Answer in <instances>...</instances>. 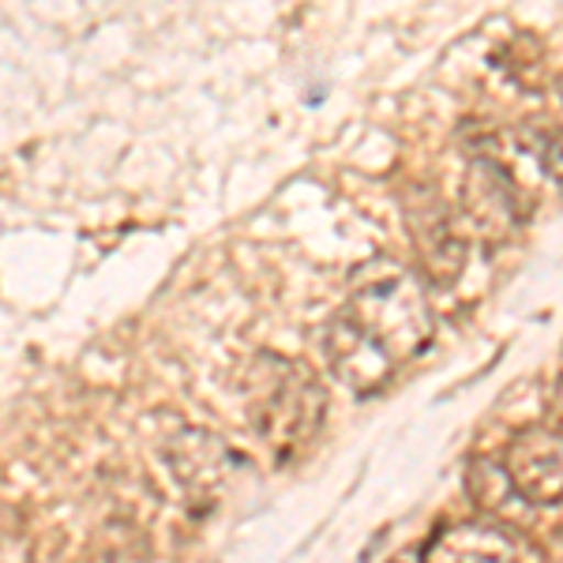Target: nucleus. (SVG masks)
<instances>
[{"mask_svg":"<svg viewBox=\"0 0 563 563\" xmlns=\"http://www.w3.org/2000/svg\"><path fill=\"white\" fill-rule=\"evenodd\" d=\"M327 398L301 361L260 353L244 376V417L271 459L294 462L323 424Z\"/></svg>","mask_w":563,"mask_h":563,"instance_id":"obj_2","label":"nucleus"},{"mask_svg":"<svg viewBox=\"0 0 563 563\" xmlns=\"http://www.w3.org/2000/svg\"><path fill=\"white\" fill-rule=\"evenodd\" d=\"M435 316L421 278L395 260H372L353 275L350 297L323 331L334 379L353 395H379L429 350Z\"/></svg>","mask_w":563,"mask_h":563,"instance_id":"obj_1","label":"nucleus"},{"mask_svg":"<svg viewBox=\"0 0 563 563\" xmlns=\"http://www.w3.org/2000/svg\"><path fill=\"white\" fill-rule=\"evenodd\" d=\"M522 203L519 185L507 174L504 162L496 158H474L466 180H462V222L470 238L477 241H504L519 225Z\"/></svg>","mask_w":563,"mask_h":563,"instance_id":"obj_6","label":"nucleus"},{"mask_svg":"<svg viewBox=\"0 0 563 563\" xmlns=\"http://www.w3.org/2000/svg\"><path fill=\"white\" fill-rule=\"evenodd\" d=\"M395 563H424V560H421V552H417V556H410V560H395Z\"/></svg>","mask_w":563,"mask_h":563,"instance_id":"obj_10","label":"nucleus"},{"mask_svg":"<svg viewBox=\"0 0 563 563\" xmlns=\"http://www.w3.org/2000/svg\"><path fill=\"white\" fill-rule=\"evenodd\" d=\"M406 225H410V238L424 275L440 282V286L459 282L470 260V241H474L466 222H462V214L451 211L440 196L417 192L406 203Z\"/></svg>","mask_w":563,"mask_h":563,"instance_id":"obj_4","label":"nucleus"},{"mask_svg":"<svg viewBox=\"0 0 563 563\" xmlns=\"http://www.w3.org/2000/svg\"><path fill=\"white\" fill-rule=\"evenodd\" d=\"M166 462L174 474L177 488L185 493L196 511H211V507L233 488L249 459L241 455L233 443L207 429H185L166 443Z\"/></svg>","mask_w":563,"mask_h":563,"instance_id":"obj_3","label":"nucleus"},{"mask_svg":"<svg viewBox=\"0 0 563 563\" xmlns=\"http://www.w3.org/2000/svg\"><path fill=\"white\" fill-rule=\"evenodd\" d=\"M549 563H563V533L552 541V552H549Z\"/></svg>","mask_w":563,"mask_h":563,"instance_id":"obj_9","label":"nucleus"},{"mask_svg":"<svg viewBox=\"0 0 563 563\" xmlns=\"http://www.w3.org/2000/svg\"><path fill=\"white\" fill-rule=\"evenodd\" d=\"M504 470L515 496L533 507L563 499V424H530L504 451Z\"/></svg>","mask_w":563,"mask_h":563,"instance_id":"obj_5","label":"nucleus"},{"mask_svg":"<svg viewBox=\"0 0 563 563\" xmlns=\"http://www.w3.org/2000/svg\"><path fill=\"white\" fill-rule=\"evenodd\" d=\"M541 166L549 169V177L556 180V185H563V132H556L549 143H544V151H541Z\"/></svg>","mask_w":563,"mask_h":563,"instance_id":"obj_8","label":"nucleus"},{"mask_svg":"<svg viewBox=\"0 0 563 563\" xmlns=\"http://www.w3.org/2000/svg\"><path fill=\"white\" fill-rule=\"evenodd\" d=\"M424 563H519V549L493 522H451L421 549Z\"/></svg>","mask_w":563,"mask_h":563,"instance_id":"obj_7","label":"nucleus"}]
</instances>
